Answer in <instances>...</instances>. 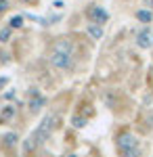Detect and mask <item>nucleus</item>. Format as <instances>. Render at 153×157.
Returning <instances> with one entry per match:
<instances>
[{
	"instance_id": "obj_12",
	"label": "nucleus",
	"mask_w": 153,
	"mask_h": 157,
	"mask_svg": "<svg viewBox=\"0 0 153 157\" xmlns=\"http://www.w3.org/2000/svg\"><path fill=\"white\" fill-rule=\"evenodd\" d=\"M11 34H13L11 27H2L0 29V42H9L11 40Z\"/></svg>"
},
{
	"instance_id": "obj_20",
	"label": "nucleus",
	"mask_w": 153,
	"mask_h": 157,
	"mask_svg": "<svg viewBox=\"0 0 153 157\" xmlns=\"http://www.w3.org/2000/svg\"><path fill=\"white\" fill-rule=\"evenodd\" d=\"M151 71H153V69H151Z\"/></svg>"
},
{
	"instance_id": "obj_17",
	"label": "nucleus",
	"mask_w": 153,
	"mask_h": 157,
	"mask_svg": "<svg viewBox=\"0 0 153 157\" xmlns=\"http://www.w3.org/2000/svg\"><path fill=\"white\" fill-rule=\"evenodd\" d=\"M53 6H55V9H63V2H61V0H57V2H55Z\"/></svg>"
},
{
	"instance_id": "obj_15",
	"label": "nucleus",
	"mask_w": 153,
	"mask_h": 157,
	"mask_svg": "<svg viewBox=\"0 0 153 157\" xmlns=\"http://www.w3.org/2000/svg\"><path fill=\"white\" fill-rule=\"evenodd\" d=\"M9 9V0H0V13Z\"/></svg>"
},
{
	"instance_id": "obj_5",
	"label": "nucleus",
	"mask_w": 153,
	"mask_h": 157,
	"mask_svg": "<svg viewBox=\"0 0 153 157\" xmlns=\"http://www.w3.org/2000/svg\"><path fill=\"white\" fill-rule=\"evenodd\" d=\"M86 17H88L90 23H99V25H103V23L109 21V13H107L103 6H90V9L86 11Z\"/></svg>"
},
{
	"instance_id": "obj_16",
	"label": "nucleus",
	"mask_w": 153,
	"mask_h": 157,
	"mask_svg": "<svg viewBox=\"0 0 153 157\" xmlns=\"http://www.w3.org/2000/svg\"><path fill=\"white\" fill-rule=\"evenodd\" d=\"M4 98H6V101L15 98V90H9V92H4Z\"/></svg>"
},
{
	"instance_id": "obj_13",
	"label": "nucleus",
	"mask_w": 153,
	"mask_h": 157,
	"mask_svg": "<svg viewBox=\"0 0 153 157\" xmlns=\"http://www.w3.org/2000/svg\"><path fill=\"white\" fill-rule=\"evenodd\" d=\"M13 115H15V107L9 105V107L2 109V117H4V120H9V117H13Z\"/></svg>"
},
{
	"instance_id": "obj_19",
	"label": "nucleus",
	"mask_w": 153,
	"mask_h": 157,
	"mask_svg": "<svg viewBox=\"0 0 153 157\" xmlns=\"http://www.w3.org/2000/svg\"><path fill=\"white\" fill-rule=\"evenodd\" d=\"M67 157H78V155H67Z\"/></svg>"
},
{
	"instance_id": "obj_10",
	"label": "nucleus",
	"mask_w": 153,
	"mask_h": 157,
	"mask_svg": "<svg viewBox=\"0 0 153 157\" xmlns=\"http://www.w3.org/2000/svg\"><path fill=\"white\" fill-rule=\"evenodd\" d=\"M23 25V17L21 15H15V17H11V21H9V27L11 29H15V27H21Z\"/></svg>"
},
{
	"instance_id": "obj_7",
	"label": "nucleus",
	"mask_w": 153,
	"mask_h": 157,
	"mask_svg": "<svg viewBox=\"0 0 153 157\" xmlns=\"http://www.w3.org/2000/svg\"><path fill=\"white\" fill-rule=\"evenodd\" d=\"M86 34L92 40H101L103 34H105V29H103V25H99V23H88L86 25Z\"/></svg>"
},
{
	"instance_id": "obj_11",
	"label": "nucleus",
	"mask_w": 153,
	"mask_h": 157,
	"mask_svg": "<svg viewBox=\"0 0 153 157\" xmlns=\"http://www.w3.org/2000/svg\"><path fill=\"white\" fill-rule=\"evenodd\" d=\"M122 157H141V147L139 149H128V151H120Z\"/></svg>"
},
{
	"instance_id": "obj_4",
	"label": "nucleus",
	"mask_w": 153,
	"mask_h": 157,
	"mask_svg": "<svg viewBox=\"0 0 153 157\" xmlns=\"http://www.w3.org/2000/svg\"><path fill=\"white\" fill-rule=\"evenodd\" d=\"M134 42H136V46H139V48H143V50L153 48V29H151V27H143L141 32L136 34Z\"/></svg>"
},
{
	"instance_id": "obj_18",
	"label": "nucleus",
	"mask_w": 153,
	"mask_h": 157,
	"mask_svg": "<svg viewBox=\"0 0 153 157\" xmlns=\"http://www.w3.org/2000/svg\"><path fill=\"white\" fill-rule=\"evenodd\" d=\"M145 4H147L149 9H153V0H145Z\"/></svg>"
},
{
	"instance_id": "obj_2",
	"label": "nucleus",
	"mask_w": 153,
	"mask_h": 157,
	"mask_svg": "<svg viewBox=\"0 0 153 157\" xmlns=\"http://www.w3.org/2000/svg\"><path fill=\"white\" fill-rule=\"evenodd\" d=\"M57 121H59V115H46L44 120L40 121V126L36 128V132L32 134V136H34V138L38 140V143H42V140L46 138L48 134H50L53 130H55V126H57Z\"/></svg>"
},
{
	"instance_id": "obj_6",
	"label": "nucleus",
	"mask_w": 153,
	"mask_h": 157,
	"mask_svg": "<svg viewBox=\"0 0 153 157\" xmlns=\"http://www.w3.org/2000/svg\"><path fill=\"white\" fill-rule=\"evenodd\" d=\"M27 105H29V111L36 113V111H40V109L46 105V98L42 97L36 88H32V90H29V103H27Z\"/></svg>"
},
{
	"instance_id": "obj_14",
	"label": "nucleus",
	"mask_w": 153,
	"mask_h": 157,
	"mask_svg": "<svg viewBox=\"0 0 153 157\" xmlns=\"http://www.w3.org/2000/svg\"><path fill=\"white\" fill-rule=\"evenodd\" d=\"M71 124H73L76 128H84V126H86V120H82L80 115H73V120H71Z\"/></svg>"
},
{
	"instance_id": "obj_1",
	"label": "nucleus",
	"mask_w": 153,
	"mask_h": 157,
	"mask_svg": "<svg viewBox=\"0 0 153 157\" xmlns=\"http://www.w3.org/2000/svg\"><path fill=\"white\" fill-rule=\"evenodd\" d=\"M50 63H53V67L63 69V71L73 67V44L67 38L59 40L53 46V50H50Z\"/></svg>"
},
{
	"instance_id": "obj_8",
	"label": "nucleus",
	"mask_w": 153,
	"mask_h": 157,
	"mask_svg": "<svg viewBox=\"0 0 153 157\" xmlns=\"http://www.w3.org/2000/svg\"><path fill=\"white\" fill-rule=\"evenodd\" d=\"M134 17H136L139 21H143V23H151L153 21V11L151 9H139V11L134 13Z\"/></svg>"
},
{
	"instance_id": "obj_9",
	"label": "nucleus",
	"mask_w": 153,
	"mask_h": 157,
	"mask_svg": "<svg viewBox=\"0 0 153 157\" xmlns=\"http://www.w3.org/2000/svg\"><path fill=\"white\" fill-rule=\"evenodd\" d=\"M17 140H19V136H17L15 132L4 134V147H9V149H11V147H15V145H17Z\"/></svg>"
},
{
	"instance_id": "obj_3",
	"label": "nucleus",
	"mask_w": 153,
	"mask_h": 157,
	"mask_svg": "<svg viewBox=\"0 0 153 157\" xmlns=\"http://www.w3.org/2000/svg\"><path fill=\"white\" fill-rule=\"evenodd\" d=\"M116 147H118V151H128V149H139L141 145H139L136 134L124 130V132H120L116 136Z\"/></svg>"
}]
</instances>
